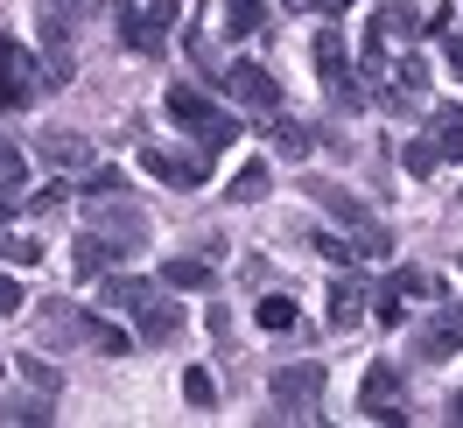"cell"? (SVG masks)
Wrapping results in <instances>:
<instances>
[{"instance_id":"obj_1","label":"cell","mask_w":463,"mask_h":428,"mask_svg":"<svg viewBox=\"0 0 463 428\" xmlns=\"http://www.w3.org/2000/svg\"><path fill=\"white\" fill-rule=\"evenodd\" d=\"M35 330H43V344H91V351H106V358L134 351V338H127L119 323H106V316H85L78 302H63V295L35 302Z\"/></svg>"},{"instance_id":"obj_2","label":"cell","mask_w":463,"mask_h":428,"mask_svg":"<svg viewBox=\"0 0 463 428\" xmlns=\"http://www.w3.org/2000/svg\"><path fill=\"white\" fill-rule=\"evenodd\" d=\"M309 57H317V78H323V91H330V106H337V113H358V106L373 99L365 71L351 78V50H345V35H337V29H323L317 43H309Z\"/></svg>"},{"instance_id":"obj_3","label":"cell","mask_w":463,"mask_h":428,"mask_svg":"<svg viewBox=\"0 0 463 428\" xmlns=\"http://www.w3.org/2000/svg\"><path fill=\"white\" fill-rule=\"evenodd\" d=\"M162 106H169V119L183 127V134H197V141L211 147V155L239 141V119H232V113H218V106H211L203 91H190V85H169V99H162Z\"/></svg>"},{"instance_id":"obj_4","label":"cell","mask_w":463,"mask_h":428,"mask_svg":"<svg viewBox=\"0 0 463 428\" xmlns=\"http://www.w3.org/2000/svg\"><path fill=\"white\" fill-rule=\"evenodd\" d=\"M175 14H183V0H147V7L119 0V43H127L134 57H162V50H169Z\"/></svg>"},{"instance_id":"obj_5","label":"cell","mask_w":463,"mask_h":428,"mask_svg":"<svg viewBox=\"0 0 463 428\" xmlns=\"http://www.w3.org/2000/svg\"><path fill=\"white\" fill-rule=\"evenodd\" d=\"M373 99L386 106V113H414V106L429 99V63L414 57V50L393 57V63H386V78H373Z\"/></svg>"},{"instance_id":"obj_6","label":"cell","mask_w":463,"mask_h":428,"mask_svg":"<svg viewBox=\"0 0 463 428\" xmlns=\"http://www.w3.org/2000/svg\"><path fill=\"white\" fill-rule=\"evenodd\" d=\"M141 169L162 176L169 190H203L211 183V147H141Z\"/></svg>"},{"instance_id":"obj_7","label":"cell","mask_w":463,"mask_h":428,"mask_svg":"<svg viewBox=\"0 0 463 428\" xmlns=\"http://www.w3.org/2000/svg\"><path fill=\"white\" fill-rule=\"evenodd\" d=\"M267 386H274V414H281V422H295V414H317V400H323V366H317V358L281 366Z\"/></svg>"},{"instance_id":"obj_8","label":"cell","mask_w":463,"mask_h":428,"mask_svg":"<svg viewBox=\"0 0 463 428\" xmlns=\"http://www.w3.org/2000/svg\"><path fill=\"white\" fill-rule=\"evenodd\" d=\"M35 99H43V71H35V57L14 43V35H0V106L22 113V106H35Z\"/></svg>"},{"instance_id":"obj_9","label":"cell","mask_w":463,"mask_h":428,"mask_svg":"<svg viewBox=\"0 0 463 428\" xmlns=\"http://www.w3.org/2000/svg\"><path fill=\"white\" fill-rule=\"evenodd\" d=\"M225 91L246 106L253 119L281 113V85H274V71H260V63H225Z\"/></svg>"},{"instance_id":"obj_10","label":"cell","mask_w":463,"mask_h":428,"mask_svg":"<svg viewBox=\"0 0 463 428\" xmlns=\"http://www.w3.org/2000/svg\"><path fill=\"white\" fill-rule=\"evenodd\" d=\"M91 225L106 232L113 246H127V260L147 246V211L141 204H113V197H91Z\"/></svg>"},{"instance_id":"obj_11","label":"cell","mask_w":463,"mask_h":428,"mask_svg":"<svg viewBox=\"0 0 463 428\" xmlns=\"http://www.w3.org/2000/svg\"><path fill=\"white\" fill-rule=\"evenodd\" d=\"M463 351V309H435L421 330H414V358L421 366H442V358H457Z\"/></svg>"},{"instance_id":"obj_12","label":"cell","mask_w":463,"mask_h":428,"mask_svg":"<svg viewBox=\"0 0 463 428\" xmlns=\"http://www.w3.org/2000/svg\"><path fill=\"white\" fill-rule=\"evenodd\" d=\"M358 414H373V422H386V428L407 422V414H401V372H393V366L365 372V386H358Z\"/></svg>"},{"instance_id":"obj_13","label":"cell","mask_w":463,"mask_h":428,"mask_svg":"<svg viewBox=\"0 0 463 428\" xmlns=\"http://www.w3.org/2000/svg\"><path fill=\"white\" fill-rule=\"evenodd\" d=\"M119 260H127V246H113L99 225H85V232H78V246H71V274H78V281H106Z\"/></svg>"},{"instance_id":"obj_14","label":"cell","mask_w":463,"mask_h":428,"mask_svg":"<svg viewBox=\"0 0 463 428\" xmlns=\"http://www.w3.org/2000/svg\"><path fill=\"white\" fill-rule=\"evenodd\" d=\"M373 309V288L365 274H337L330 281V330H358V316Z\"/></svg>"},{"instance_id":"obj_15","label":"cell","mask_w":463,"mask_h":428,"mask_svg":"<svg viewBox=\"0 0 463 428\" xmlns=\"http://www.w3.org/2000/svg\"><path fill=\"white\" fill-rule=\"evenodd\" d=\"M302 190H309V197H317L323 211H330V218H337V225H351V239H358V232L373 225V218H365V204L351 197V190H337V183H323V176H309V183H302Z\"/></svg>"},{"instance_id":"obj_16","label":"cell","mask_w":463,"mask_h":428,"mask_svg":"<svg viewBox=\"0 0 463 428\" xmlns=\"http://www.w3.org/2000/svg\"><path fill=\"white\" fill-rule=\"evenodd\" d=\"M155 295H162V288H155V281H134V274H106V281H99V302L119 309V316H141Z\"/></svg>"},{"instance_id":"obj_17","label":"cell","mask_w":463,"mask_h":428,"mask_svg":"<svg viewBox=\"0 0 463 428\" xmlns=\"http://www.w3.org/2000/svg\"><path fill=\"white\" fill-rule=\"evenodd\" d=\"M35 155H43L50 169H63V176L91 169V141H85V134H43V141H35Z\"/></svg>"},{"instance_id":"obj_18","label":"cell","mask_w":463,"mask_h":428,"mask_svg":"<svg viewBox=\"0 0 463 428\" xmlns=\"http://www.w3.org/2000/svg\"><path fill=\"white\" fill-rule=\"evenodd\" d=\"M414 29H421V14H414V0H386V7L373 14V29H365V35H379V43L393 50V43H414Z\"/></svg>"},{"instance_id":"obj_19","label":"cell","mask_w":463,"mask_h":428,"mask_svg":"<svg viewBox=\"0 0 463 428\" xmlns=\"http://www.w3.org/2000/svg\"><path fill=\"white\" fill-rule=\"evenodd\" d=\"M175 330H183V309H175L169 295H155V302L134 316V338H141V344H169Z\"/></svg>"},{"instance_id":"obj_20","label":"cell","mask_w":463,"mask_h":428,"mask_svg":"<svg viewBox=\"0 0 463 428\" xmlns=\"http://www.w3.org/2000/svg\"><path fill=\"white\" fill-rule=\"evenodd\" d=\"M429 141L442 162H463V106H435L429 113Z\"/></svg>"},{"instance_id":"obj_21","label":"cell","mask_w":463,"mask_h":428,"mask_svg":"<svg viewBox=\"0 0 463 428\" xmlns=\"http://www.w3.org/2000/svg\"><path fill=\"white\" fill-rule=\"evenodd\" d=\"M162 281H169V288H190V295H203V288H211V260H190V253H175L169 267H162Z\"/></svg>"},{"instance_id":"obj_22","label":"cell","mask_w":463,"mask_h":428,"mask_svg":"<svg viewBox=\"0 0 463 428\" xmlns=\"http://www.w3.org/2000/svg\"><path fill=\"white\" fill-rule=\"evenodd\" d=\"M267 190H274V176H267V162H246V169L232 176V190H225V197H232V204H260Z\"/></svg>"},{"instance_id":"obj_23","label":"cell","mask_w":463,"mask_h":428,"mask_svg":"<svg viewBox=\"0 0 463 428\" xmlns=\"http://www.w3.org/2000/svg\"><path fill=\"white\" fill-rule=\"evenodd\" d=\"M253 323H260V330H274V338H288L295 323H302V309H295L288 295H267L260 309H253Z\"/></svg>"},{"instance_id":"obj_24","label":"cell","mask_w":463,"mask_h":428,"mask_svg":"<svg viewBox=\"0 0 463 428\" xmlns=\"http://www.w3.org/2000/svg\"><path fill=\"white\" fill-rule=\"evenodd\" d=\"M267 134L288 147V155H309V147H317V134H309L302 119H288V113H267Z\"/></svg>"},{"instance_id":"obj_25","label":"cell","mask_w":463,"mask_h":428,"mask_svg":"<svg viewBox=\"0 0 463 428\" xmlns=\"http://www.w3.org/2000/svg\"><path fill=\"white\" fill-rule=\"evenodd\" d=\"M22 183H29V147L0 141V197H22Z\"/></svg>"},{"instance_id":"obj_26","label":"cell","mask_w":463,"mask_h":428,"mask_svg":"<svg viewBox=\"0 0 463 428\" xmlns=\"http://www.w3.org/2000/svg\"><path fill=\"white\" fill-rule=\"evenodd\" d=\"M435 162H442V155H435V141H429V134H414V141L401 147V169L414 176V183H421V176H435Z\"/></svg>"},{"instance_id":"obj_27","label":"cell","mask_w":463,"mask_h":428,"mask_svg":"<svg viewBox=\"0 0 463 428\" xmlns=\"http://www.w3.org/2000/svg\"><path fill=\"white\" fill-rule=\"evenodd\" d=\"M0 422H14V428H43V422H50V400H22V394H14V400H0Z\"/></svg>"},{"instance_id":"obj_28","label":"cell","mask_w":463,"mask_h":428,"mask_svg":"<svg viewBox=\"0 0 463 428\" xmlns=\"http://www.w3.org/2000/svg\"><path fill=\"white\" fill-rule=\"evenodd\" d=\"M267 14V0H225V35H253Z\"/></svg>"},{"instance_id":"obj_29","label":"cell","mask_w":463,"mask_h":428,"mask_svg":"<svg viewBox=\"0 0 463 428\" xmlns=\"http://www.w3.org/2000/svg\"><path fill=\"white\" fill-rule=\"evenodd\" d=\"M183 400H190V407H218V386H211V372H203V366L183 372Z\"/></svg>"},{"instance_id":"obj_30","label":"cell","mask_w":463,"mask_h":428,"mask_svg":"<svg viewBox=\"0 0 463 428\" xmlns=\"http://www.w3.org/2000/svg\"><path fill=\"white\" fill-rule=\"evenodd\" d=\"M0 253H7V260H22V267H35V260H43V246H35L29 232H0Z\"/></svg>"},{"instance_id":"obj_31","label":"cell","mask_w":463,"mask_h":428,"mask_svg":"<svg viewBox=\"0 0 463 428\" xmlns=\"http://www.w3.org/2000/svg\"><path fill=\"white\" fill-rule=\"evenodd\" d=\"M309 246H317L323 260H337V267H351V260H358V246H345L337 232H309Z\"/></svg>"},{"instance_id":"obj_32","label":"cell","mask_w":463,"mask_h":428,"mask_svg":"<svg viewBox=\"0 0 463 428\" xmlns=\"http://www.w3.org/2000/svg\"><path fill=\"white\" fill-rule=\"evenodd\" d=\"M22 379H29L35 394H57V386H63V379H57L50 366H43V358H22Z\"/></svg>"},{"instance_id":"obj_33","label":"cell","mask_w":463,"mask_h":428,"mask_svg":"<svg viewBox=\"0 0 463 428\" xmlns=\"http://www.w3.org/2000/svg\"><path fill=\"white\" fill-rule=\"evenodd\" d=\"M63 204H71V183H43L29 197V211H63Z\"/></svg>"},{"instance_id":"obj_34","label":"cell","mask_w":463,"mask_h":428,"mask_svg":"<svg viewBox=\"0 0 463 428\" xmlns=\"http://www.w3.org/2000/svg\"><path fill=\"white\" fill-rule=\"evenodd\" d=\"M119 190V169H85V197H113Z\"/></svg>"},{"instance_id":"obj_35","label":"cell","mask_w":463,"mask_h":428,"mask_svg":"<svg viewBox=\"0 0 463 428\" xmlns=\"http://www.w3.org/2000/svg\"><path fill=\"white\" fill-rule=\"evenodd\" d=\"M22 309V281H14V274H0V316H14Z\"/></svg>"},{"instance_id":"obj_36","label":"cell","mask_w":463,"mask_h":428,"mask_svg":"<svg viewBox=\"0 0 463 428\" xmlns=\"http://www.w3.org/2000/svg\"><path fill=\"white\" fill-rule=\"evenodd\" d=\"M288 7H295V14H302V7H309V14H345L351 0H288Z\"/></svg>"},{"instance_id":"obj_37","label":"cell","mask_w":463,"mask_h":428,"mask_svg":"<svg viewBox=\"0 0 463 428\" xmlns=\"http://www.w3.org/2000/svg\"><path fill=\"white\" fill-rule=\"evenodd\" d=\"M442 50H449V71L463 78V35H442Z\"/></svg>"},{"instance_id":"obj_38","label":"cell","mask_w":463,"mask_h":428,"mask_svg":"<svg viewBox=\"0 0 463 428\" xmlns=\"http://www.w3.org/2000/svg\"><path fill=\"white\" fill-rule=\"evenodd\" d=\"M449 422H463V386H457V400H449Z\"/></svg>"},{"instance_id":"obj_39","label":"cell","mask_w":463,"mask_h":428,"mask_svg":"<svg viewBox=\"0 0 463 428\" xmlns=\"http://www.w3.org/2000/svg\"><path fill=\"white\" fill-rule=\"evenodd\" d=\"M14 204H22V197H0V225H7V211H14Z\"/></svg>"},{"instance_id":"obj_40","label":"cell","mask_w":463,"mask_h":428,"mask_svg":"<svg viewBox=\"0 0 463 428\" xmlns=\"http://www.w3.org/2000/svg\"><path fill=\"white\" fill-rule=\"evenodd\" d=\"M57 7H85V0H57Z\"/></svg>"}]
</instances>
